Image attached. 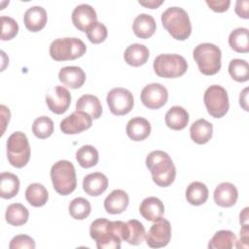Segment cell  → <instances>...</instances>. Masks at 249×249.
Returning a JSON list of instances; mask_svg holds the SVG:
<instances>
[{
	"instance_id": "obj_1",
	"label": "cell",
	"mask_w": 249,
	"mask_h": 249,
	"mask_svg": "<svg viewBox=\"0 0 249 249\" xmlns=\"http://www.w3.org/2000/svg\"><path fill=\"white\" fill-rule=\"evenodd\" d=\"M124 222L109 221L104 218L94 220L89 228L90 237L98 249H120L123 241Z\"/></svg>"
},
{
	"instance_id": "obj_2",
	"label": "cell",
	"mask_w": 249,
	"mask_h": 249,
	"mask_svg": "<svg viewBox=\"0 0 249 249\" xmlns=\"http://www.w3.org/2000/svg\"><path fill=\"white\" fill-rule=\"evenodd\" d=\"M146 166L159 187H168L174 182L176 168L167 153L160 150L151 152L146 158Z\"/></svg>"
},
{
	"instance_id": "obj_3",
	"label": "cell",
	"mask_w": 249,
	"mask_h": 249,
	"mask_svg": "<svg viewBox=\"0 0 249 249\" xmlns=\"http://www.w3.org/2000/svg\"><path fill=\"white\" fill-rule=\"evenodd\" d=\"M161 23L176 40L184 41L192 32V24L187 12L180 7H169L161 14Z\"/></svg>"
},
{
	"instance_id": "obj_4",
	"label": "cell",
	"mask_w": 249,
	"mask_h": 249,
	"mask_svg": "<svg viewBox=\"0 0 249 249\" xmlns=\"http://www.w3.org/2000/svg\"><path fill=\"white\" fill-rule=\"evenodd\" d=\"M51 179L57 194L70 195L77 186L76 170L73 163L66 160L56 161L51 168Z\"/></svg>"
},
{
	"instance_id": "obj_5",
	"label": "cell",
	"mask_w": 249,
	"mask_h": 249,
	"mask_svg": "<svg viewBox=\"0 0 249 249\" xmlns=\"http://www.w3.org/2000/svg\"><path fill=\"white\" fill-rule=\"evenodd\" d=\"M199 71L206 76L215 75L221 69L222 53L219 47L211 43H201L193 52Z\"/></svg>"
},
{
	"instance_id": "obj_6",
	"label": "cell",
	"mask_w": 249,
	"mask_h": 249,
	"mask_svg": "<svg viewBox=\"0 0 249 249\" xmlns=\"http://www.w3.org/2000/svg\"><path fill=\"white\" fill-rule=\"evenodd\" d=\"M87 47L79 38H58L50 45V55L56 61L73 60L86 53Z\"/></svg>"
},
{
	"instance_id": "obj_7",
	"label": "cell",
	"mask_w": 249,
	"mask_h": 249,
	"mask_svg": "<svg viewBox=\"0 0 249 249\" xmlns=\"http://www.w3.org/2000/svg\"><path fill=\"white\" fill-rule=\"evenodd\" d=\"M30 146L26 135L21 131L12 133L7 140V158L11 165L21 168L30 159Z\"/></svg>"
},
{
	"instance_id": "obj_8",
	"label": "cell",
	"mask_w": 249,
	"mask_h": 249,
	"mask_svg": "<svg viewBox=\"0 0 249 249\" xmlns=\"http://www.w3.org/2000/svg\"><path fill=\"white\" fill-rule=\"evenodd\" d=\"M153 67L159 77L173 79L186 73L188 63L182 55L176 53H162L155 58Z\"/></svg>"
},
{
	"instance_id": "obj_9",
	"label": "cell",
	"mask_w": 249,
	"mask_h": 249,
	"mask_svg": "<svg viewBox=\"0 0 249 249\" xmlns=\"http://www.w3.org/2000/svg\"><path fill=\"white\" fill-rule=\"evenodd\" d=\"M203 101L208 114L213 118L224 117L230 108L228 92L219 85H212L206 89Z\"/></svg>"
},
{
	"instance_id": "obj_10",
	"label": "cell",
	"mask_w": 249,
	"mask_h": 249,
	"mask_svg": "<svg viewBox=\"0 0 249 249\" xmlns=\"http://www.w3.org/2000/svg\"><path fill=\"white\" fill-rule=\"evenodd\" d=\"M106 101L111 113L116 116L126 115L134 105L132 93L124 88L112 89L107 93Z\"/></svg>"
},
{
	"instance_id": "obj_11",
	"label": "cell",
	"mask_w": 249,
	"mask_h": 249,
	"mask_svg": "<svg viewBox=\"0 0 249 249\" xmlns=\"http://www.w3.org/2000/svg\"><path fill=\"white\" fill-rule=\"evenodd\" d=\"M146 242L151 248H161L166 246L171 239L170 223L163 218L154 222L146 233Z\"/></svg>"
},
{
	"instance_id": "obj_12",
	"label": "cell",
	"mask_w": 249,
	"mask_h": 249,
	"mask_svg": "<svg viewBox=\"0 0 249 249\" xmlns=\"http://www.w3.org/2000/svg\"><path fill=\"white\" fill-rule=\"evenodd\" d=\"M140 97L143 105L148 109H160L166 103L168 92L162 85L152 83L143 88Z\"/></svg>"
},
{
	"instance_id": "obj_13",
	"label": "cell",
	"mask_w": 249,
	"mask_h": 249,
	"mask_svg": "<svg viewBox=\"0 0 249 249\" xmlns=\"http://www.w3.org/2000/svg\"><path fill=\"white\" fill-rule=\"evenodd\" d=\"M92 118L82 111H75L60 122V129L64 134H77L91 126Z\"/></svg>"
},
{
	"instance_id": "obj_14",
	"label": "cell",
	"mask_w": 249,
	"mask_h": 249,
	"mask_svg": "<svg viewBox=\"0 0 249 249\" xmlns=\"http://www.w3.org/2000/svg\"><path fill=\"white\" fill-rule=\"evenodd\" d=\"M46 103L53 113L61 115L68 110L71 104V94L66 88L56 86L47 93Z\"/></svg>"
},
{
	"instance_id": "obj_15",
	"label": "cell",
	"mask_w": 249,
	"mask_h": 249,
	"mask_svg": "<svg viewBox=\"0 0 249 249\" xmlns=\"http://www.w3.org/2000/svg\"><path fill=\"white\" fill-rule=\"evenodd\" d=\"M72 22L80 31L86 32L88 28L96 21L95 10L89 4L78 5L72 12Z\"/></svg>"
},
{
	"instance_id": "obj_16",
	"label": "cell",
	"mask_w": 249,
	"mask_h": 249,
	"mask_svg": "<svg viewBox=\"0 0 249 249\" xmlns=\"http://www.w3.org/2000/svg\"><path fill=\"white\" fill-rule=\"evenodd\" d=\"M213 196L217 205L221 207H231L237 200L238 192L233 184L223 182L216 187Z\"/></svg>"
},
{
	"instance_id": "obj_17",
	"label": "cell",
	"mask_w": 249,
	"mask_h": 249,
	"mask_svg": "<svg viewBox=\"0 0 249 249\" xmlns=\"http://www.w3.org/2000/svg\"><path fill=\"white\" fill-rule=\"evenodd\" d=\"M47 12L41 6L28 8L23 16L24 25L31 32H38L42 30L47 23Z\"/></svg>"
},
{
	"instance_id": "obj_18",
	"label": "cell",
	"mask_w": 249,
	"mask_h": 249,
	"mask_svg": "<svg viewBox=\"0 0 249 249\" xmlns=\"http://www.w3.org/2000/svg\"><path fill=\"white\" fill-rule=\"evenodd\" d=\"M108 188V178L101 172H93L86 175L83 179L84 191L91 196L102 195Z\"/></svg>"
},
{
	"instance_id": "obj_19",
	"label": "cell",
	"mask_w": 249,
	"mask_h": 249,
	"mask_svg": "<svg viewBox=\"0 0 249 249\" xmlns=\"http://www.w3.org/2000/svg\"><path fill=\"white\" fill-rule=\"evenodd\" d=\"M139 212L147 221L155 222L162 218L164 205L160 198L156 196H148L142 200L139 206Z\"/></svg>"
},
{
	"instance_id": "obj_20",
	"label": "cell",
	"mask_w": 249,
	"mask_h": 249,
	"mask_svg": "<svg viewBox=\"0 0 249 249\" xmlns=\"http://www.w3.org/2000/svg\"><path fill=\"white\" fill-rule=\"evenodd\" d=\"M129 202V197L126 192L124 190L112 191L104 200V208L109 214H121L123 213Z\"/></svg>"
},
{
	"instance_id": "obj_21",
	"label": "cell",
	"mask_w": 249,
	"mask_h": 249,
	"mask_svg": "<svg viewBox=\"0 0 249 249\" xmlns=\"http://www.w3.org/2000/svg\"><path fill=\"white\" fill-rule=\"evenodd\" d=\"M125 131L131 140L142 141L150 135L151 124L145 118L135 117L127 122Z\"/></svg>"
},
{
	"instance_id": "obj_22",
	"label": "cell",
	"mask_w": 249,
	"mask_h": 249,
	"mask_svg": "<svg viewBox=\"0 0 249 249\" xmlns=\"http://www.w3.org/2000/svg\"><path fill=\"white\" fill-rule=\"evenodd\" d=\"M58 79L63 85L71 89H79L86 81V73L81 67L65 66L60 69Z\"/></svg>"
},
{
	"instance_id": "obj_23",
	"label": "cell",
	"mask_w": 249,
	"mask_h": 249,
	"mask_svg": "<svg viewBox=\"0 0 249 249\" xmlns=\"http://www.w3.org/2000/svg\"><path fill=\"white\" fill-rule=\"evenodd\" d=\"M146 236V231L143 224L138 220L132 219L124 223L123 231V240L131 245L141 244Z\"/></svg>"
},
{
	"instance_id": "obj_24",
	"label": "cell",
	"mask_w": 249,
	"mask_h": 249,
	"mask_svg": "<svg viewBox=\"0 0 249 249\" xmlns=\"http://www.w3.org/2000/svg\"><path fill=\"white\" fill-rule=\"evenodd\" d=\"M156 20L148 14L138 15L132 23V30L134 34L141 39H147L153 36L156 31Z\"/></svg>"
},
{
	"instance_id": "obj_25",
	"label": "cell",
	"mask_w": 249,
	"mask_h": 249,
	"mask_svg": "<svg viewBox=\"0 0 249 249\" xmlns=\"http://www.w3.org/2000/svg\"><path fill=\"white\" fill-rule=\"evenodd\" d=\"M149 55L150 53L148 48L145 45L137 43L129 45L124 53V61L133 67H138L145 64L149 58Z\"/></svg>"
},
{
	"instance_id": "obj_26",
	"label": "cell",
	"mask_w": 249,
	"mask_h": 249,
	"mask_svg": "<svg viewBox=\"0 0 249 249\" xmlns=\"http://www.w3.org/2000/svg\"><path fill=\"white\" fill-rule=\"evenodd\" d=\"M213 133V125L205 119H198L192 124L190 127V135L192 140L199 145L207 143Z\"/></svg>"
},
{
	"instance_id": "obj_27",
	"label": "cell",
	"mask_w": 249,
	"mask_h": 249,
	"mask_svg": "<svg viewBox=\"0 0 249 249\" xmlns=\"http://www.w3.org/2000/svg\"><path fill=\"white\" fill-rule=\"evenodd\" d=\"M189 113L181 106L171 107L165 114L164 121L166 125L173 130L184 129L189 123Z\"/></svg>"
},
{
	"instance_id": "obj_28",
	"label": "cell",
	"mask_w": 249,
	"mask_h": 249,
	"mask_svg": "<svg viewBox=\"0 0 249 249\" xmlns=\"http://www.w3.org/2000/svg\"><path fill=\"white\" fill-rule=\"evenodd\" d=\"M76 111L85 112L92 119H98L102 114V105L97 96L84 94L76 102Z\"/></svg>"
},
{
	"instance_id": "obj_29",
	"label": "cell",
	"mask_w": 249,
	"mask_h": 249,
	"mask_svg": "<svg viewBox=\"0 0 249 249\" xmlns=\"http://www.w3.org/2000/svg\"><path fill=\"white\" fill-rule=\"evenodd\" d=\"M19 190L18 177L11 172H2L0 175V196L2 198L16 196Z\"/></svg>"
},
{
	"instance_id": "obj_30",
	"label": "cell",
	"mask_w": 249,
	"mask_h": 249,
	"mask_svg": "<svg viewBox=\"0 0 249 249\" xmlns=\"http://www.w3.org/2000/svg\"><path fill=\"white\" fill-rule=\"evenodd\" d=\"M230 47L236 53H246L249 52V31L247 28L238 27L233 29L229 36Z\"/></svg>"
},
{
	"instance_id": "obj_31",
	"label": "cell",
	"mask_w": 249,
	"mask_h": 249,
	"mask_svg": "<svg viewBox=\"0 0 249 249\" xmlns=\"http://www.w3.org/2000/svg\"><path fill=\"white\" fill-rule=\"evenodd\" d=\"M25 198L30 205L34 207H41L47 203L49 194L42 184L32 183L25 190Z\"/></svg>"
},
{
	"instance_id": "obj_32",
	"label": "cell",
	"mask_w": 249,
	"mask_h": 249,
	"mask_svg": "<svg viewBox=\"0 0 249 249\" xmlns=\"http://www.w3.org/2000/svg\"><path fill=\"white\" fill-rule=\"evenodd\" d=\"M186 198L192 205H201L208 198V188L202 182L195 181L186 190Z\"/></svg>"
},
{
	"instance_id": "obj_33",
	"label": "cell",
	"mask_w": 249,
	"mask_h": 249,
	"mask_svg": "<svg viewBox=\"0 0 249 249\" xmlns=\"http://www.w3.org/2000/svg\"><path fill=\"white\" fill-rule=\"evenodd\" d=\"M29 217V212L27 208L21 203H12L10 204L5 213V219L8 224L18 227L24 225Z\"/></svg>"
},
{
	"instance_id": "obj_34",
	"label": "cell",
	"mask_w": 249,
	"mask_h": 249,
	"mask_svg": "<svg viewBox=\"0 0 249 249\" xmlns=\"http://www.w3.org/2000/svg\"><path fill=\"white\" fill-rule=\"evenodd\" d=\"M236 235L226 230H221L215 232L208 243L209 249H231L234 247L236 242Z\"/></svg>"
},
{
	"instance_id": "obj_35",
	"label": "cell",
	"mask_w": 249,
	"mask_h": 249,
	"mask_svg": "<svg viewBox=\"0 0 249 249\" xmlns=\"http://www.w3.org/2000/svg\"><path fill=\"white\" fill-rule=\"evenodd\" d=\"M98 151L91 145H84L76 152V160L84 168H89L98 162Z\"/></svg>"
},
{
	"instance_id": "obj_36",
	"label": "cell",
	"mask_w": 249,
	"mask_h": 249,
	"mask_svg": "<svg viewBox=\"0 0 249 249\" xmlns=\"http://www.w3.org/2000/svg\"><path fill=\"white\" fill-rule=\"evenodd\" d=\"M229 73L231 77L239 83L248 81L249 79V66L248 62L244 59L234 58L229 64Z\"/></svg>"
},
{
	"instance_id": "obj_37",
	"label": "cell",
	"mask_w": 249,
	"mask_h": 249,
	"mask_svg": "<svg viewBox=\"0 0 249 249\" xmlns=\"http://www.w3.org/2000/svg\"><path fill=\"white\" fill-rule=\"evenodd\" d=\"M32 132L37 138L46 139L53 132V122L47 116H41L33 122Z\"/></svg>"
},
{
	"instance_id": "obj_38",
	"label": "cell",
	"mask_w": 249,
	"mask_h": 249,
	"mask_svg": "<svg viewBox=\"0 0 249 249\" xmlns=\"http://www.w3.org/2000/svg\"><path fill=\"white\" fill-rule=\"evenodd\" d=\"M91 210L90 203L84 197H76L69 204V213L76 220L86 219Z\"/></svg>"
},
{
	"instance_id": "obj_39",
	"label": "cell",
	"mask_w": 249,
	"mask_h": 249,
	"mask_svg": "<svg viewBox=\"0 0 249 249\" xmlns=\"http://www.w3.org/2000/svg\"><path fill=\"white\" fill-rule=\"evenodd\" d=\"M86 33L89 42L93 44H100L107 38L108 30L103 23L95 21L88 28Z\"/></svg>"
},
{
	"instance_id": "obj_40",
	"label": "cell",
	"mask_w": 249,
	"mask_h": 249,
	"mask_svg": "<svg viewBox=\"0 0 249 249\" xmlns=\"http://www.w3.org/2000/svg\"><path fill=\"white\" fill-rule=\"evenodd\" d=\"M2 32H1V40H11L13 39L18 32V22L10 17L2 16Z\"/></svg>"
},
{
	"instance_id": "obj_41",
	"label": "cell",
	"mask_w": 249,
	"mask_h": 249,
	"mask_svg": "<svg viewBox=\"0 0 249 249\" xmlns=\"http://www.w3.org/2000/svg\"><path fill=\"white\" fill-rule=\"evenodd\" d=\"M9 248L10 249H34L35 241L29 235L18 234L12 238Z\"/></svg>"
},
{
	"instance_id": "obj_42",
	"label": "cell",
	"mask_w": 249,
	"mask_h": 249,
	"mask_svg": "<svg viewBox=\"0 0 249 249\" xmlns=\"http://www.w3.org/2000/svg\"><path fill=\"white\" fill-rule=\"evenodd\" d=\"M206 4L214 12L223 13L229 9L231 5V1L230 0H206Z\"/></svg>"
},
{
	"instance_id": "obj_43",
	"label": "cell",
	"mask_w": 249,
	"mask_h": 249,
	"mask_svg": "<svg viewBox=\"0 0 249 249\" xmlns=\"http://www.w3.org/2000/svg\"><path fill=\"white\" fill-rule=\"evenodd\" d=\"M248 7H249V1L248 0H238L235 3V13L238 17L242 18H248Z\"/></svg>"
},
{
	"instance_id": "obj_44",
	"label": "cell",
	"mask_w": 249,
	"mask_h": 249,
	"mask_svg": "<svg viewBox=\"0 0 249 249\" xmlns=\"http://www.w3.org/2000/svg\"><path fill=\"white\" fill-rule=\"evenodd\" d=\"M0 109H1V116H2V120H1V123L3 124V127H2V132L1 134L4 133V130H5V126L6 124L9 123L10 121V110L5 106V105H1L0 106Z\"/></svg>"
},
{
	"instance_id": "obj_45",
	"label": "cell",
	"mask_w": 249,
	"mask_h": 249,
	"mask_svg": "<svg viewBox=\"0 0 249 249\" xmlns=\"http://www.w3.org/2000/svg\"><path fill=\"white\" fill-rule=\"evenodd\" d=\"M239 104L245 110L248 111V88H245L239 95Z\"/></svg>"
},
{
	"instance_id": "obj_46",
	"label": "cell",
	"mask_w": 249,
	"mask_h": 249,
	"mask_svg": "<svg viewBox=\"0 0 249 249\" xmlns=\"http://www.w3.org/2000/svg\"><path fill=\"white\" fill-rule=\"evenodd\" d=\"M163 3V0H148V1H139V4L149 8V9H157Z\"/></svg>"
},
{
	"instance_id": "obj_47",
	"label": "cell",
	"mask_w": 249,
	"mask_h": 249,
	"mask_svg": "<svg viewBox=\"0 0 249 249\" xmlns=\"http://www.w3.org/2000/svg\"><path fill=\"white\" fill-rule=\"evenodd\" d=\"M248 210L249 208L248 207H245L242 212H240V215H239V221H240V224L242 226L244 225H248Z\"/></svg>"
}]
</instances>
